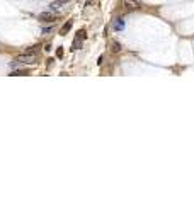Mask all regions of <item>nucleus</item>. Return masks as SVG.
Returning a JSON list of instances; mask_svg holds the SVG:
<instances>
[{
  "instance_id": "2",
  "label": "nucleus",
  "mask_w": 194,
  "mask_h": 204,
  "mask_svg": "<svg viewBox=\"0 0 194 204\" xmlns=\"http://www.w3.org/2000/svg\"><path fill=\"white\" fill-rule=\"evenodd\" d=\"M56 19V15L55 12L51 10V12H43L39 14V20H43V22H53V20Z\"/></svg>"
},
{
  "instance_id": "12",
  "label": "nucleus",
  "mask_w": 194,
  "mask_h": 204,
  "mask_svg": "<svg viewBox=\"0 0 194 204\" xmlns=\"http://www.w3.org/2000/svg\"><path fill=\"white\" fill-rule=\"evenodd\" d=\"M51 29H53L51 26H49V27H44V29H43V34H48V33H51Z\"/></svg>"
},
{
  "instance_id": "7",
  "label": "nucleus",
  "mask_w": 194,
  "mask_h": 204,
  "mask_svg": "<svg viewBox=\"0 0 194 204\" xmlns=\"http://www.w3.org/2000/svg\"><path fill=\"white\" fill-rule=\"evenodd\" d=\"M39 48H41L39 44H36V46H31V48L28 49V53H29V54H38V53H39Z\"/></svg>"
},
{
  "instance_id": "8",
  "label": "nucleus",
  "mask_w": 194,
  "mask_h": 204,
  "mask_svg": "<svg viewBox=\"0 0 194 204\" xmlns=\"http://www.w3.org/2000/svg\"><path fill=\"white\" fill-rule=\"evenodd\" d=\"M12 77H19V75H28V72H21V70H14V72H12Z\"/></svg>"
},
{
  "instance_id": "9",
  "label": "nucleus",
  "mask_w": 194,
  "mask_h": 204,
  "mask_svg": "<svg viewBox=\"0 0 194 204\" xmlns=\"http://www.w3.org/2000/svg\"><path fill=\"white\" fill-rule=\"evenodd\" d=\"M58 9H60V2H56V4H53V5H51V10H53V12H55V10H58Z\"/></svg>"
},
{
  "instance_id": "10",
  "label": "nucleus",
  "mask_w": 194,
  "mask_h": 204,
  "mask_svg": "<svg viewBox=\"0 0 194 204\" xmlns=\"http://www.w3.org/2000/svg\"><path fill=\"white\" fill-rule=\"evenodd\" d=\"M78 38H80V39H85V38H87L85 31H78Z\"/></svg>"
},
{
  "instance_id": "3",
  "label": "nucleus",
  "mask_w": 194,
  "mask_h": 204,
  "mask_svg": "<svg viewBox=\"0 0 194 204\" xmlns=\"http://www.w3.org/2000/svg\"><path fill=\"white\" fill-rule=\"evenodd\" d=\"M125 7L128 10H138L140 4H138V0H125Z\"/></svg>"
},
{
  "instance_id": "4",
  "label": "nucleus",
  "mask_w": 194,
  "mask_h": 204,
  "mask_svg": "<svg viewBox=\"0 0 194 204\" xmlns=\"http://www.w3.org/2000/svg\"><path fill=\"white\" fill-rule=\"evenodd\" d=\"M109 48H111V53H119L121 51V43L119 41H111Z\"/></svg>"
},
{
  "instance_id": "5",
  "label": "nucleus",
  "mask_w": 194,
  "mask_h": 204,
  "mask_svg": "<svg viewBox=\"0 0 194 204\" xmlns=\"http://www.w3.org/2000/svg\"><path fill=\"white\" fill-rule=\"evenodd\" d=\"M72 24H73L72 20H67V24H65V26L62 27V36H65V34L68 33L70 29H72Z\"/></svg>"
},
{
  "instance_id": "1",
  "label": "nucleus",
  "mask_w": 194,
  "mask_h": 204,
  "mask_svg": "<svg viewBox=\"0 0 194 204\" xmlns=\"http://www.w3.org/2000/svg\"><path fill=\"white\" fill-rule=\"evenodd\" d=\"M15 61L17 63H24V65H33V63H36V54H29V53L21 54Z\"/></svg>"
},
{
  "instance_id": "6",
  "label": "nucleus",
  "mask_w": 194,
  "mask_h": 204,
  "mask_svg": "<svg viewBox=\"0 0 194 204\" xmlns=\"http://www.w3.org/2000/svg\"><path fill=\"white\" fill-rule=\"evenodd\" d=\"M123 27H125V22H123V19H118L116 22H114V29H116V31H121Z\"/></svg>"
},
{
  "instance_id": "13",
  "label": "nucleus",
  "mask_w": 194,
  "mask_h": 204,
  "mask_svg": "<svg viewBox=\"0 0 194 204\" xmlns=\"http://www.w3.org/2000/svg\"><path fill=\"white\" fill-rule=\"evenodd\" d=\"M58 2H60V4H67V2H68V0H58Z\"/></svg>"
},
{
  "instance_id": "11",
  "label": "nucleus",
  "mask_w": 194,
  "mask_h": 204,
  "mask_svg": "<svg viewBox=\"0 0 194 204\" xmlns=\"http://www.w3.org/2000/svg\"><path fill=\"white\" fill-rule=\"evenodd\" d=\"M56 56H58V58H62V56H63V49H62V48H58V49H56Z\"/></svg>"
}]
</instances>
